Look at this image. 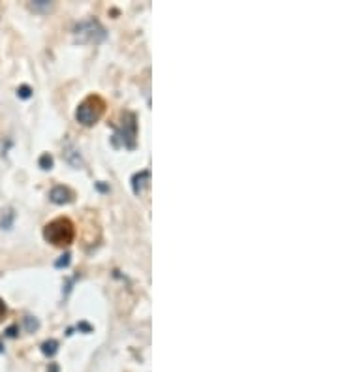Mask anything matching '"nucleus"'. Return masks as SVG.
<instances>
[{
    "mask_svg": "<svg viewBox=\"0 0 338 372\" xmlns=\"http://www.w3.org/2000/svg\"><path fill=\"white\" fill-rule=\"evenodd\" d=\"M149 179H151V173L147 171V169L134 175V179H132V188H134V194H136V196H139V194L143 192V188L147 186Z\"/></svg>",
    "mask_w": 338,
    "mask_h": 372,
    "instance_id": "423d86ee",
    "label": "nucleus"
},
{
    "mask_svg": "<svg viewBox=\"0 0 338 372\" xmlns=\"http://www.w3.org/2000/svg\"><path fill=\"white\" fill-rule=\"evenodd\" d=\"M4 314H6V305H4V301L0 299V318H4Z\"/></svg>",
    "mask_w": 338,
    "mask_h": 372,
    "instance_id": "2eb2a0df",
    "label": "nucleus"
},
{
    "mask_svg": "<svg viewBox=\"0 0 338 372\" xmlns=\"http://www.w3.org/2000/svg\"><path fill=\"white\" fill-rule=\"evenodd\" d=\"M25 325H27V329L29 331H36L38 327H40V323H38V320L36 318H25Z\"/></svg>",
    "mask_w": 338,
    "mask_h": 372,
    "instance_id": "9b49d317",
    "label": "nucleus"
},
{
    "mask_svg": "<svg viewBox=\"0 0 338 372\" xmlns=\"http://www.w3.org/2000/svg\"><path fill=\"white\" fill-rule=\"evenodd\" d=\"M51 2H45V0H40V2H34V8H49Z\"/></svg>",
    "mask_w": 338,
    "mask_h": 372,
    "instance_id": "4468645a",
    "label": "nucleus"
},
{
    "mask_svg": "<svg viewBox=\"0 0 338 372\" xmlns=\"http://www.w3.org/2000/svg\"><path fill=\"white\" fill-rule=\"evenodd\" d=\"M136 136H137V126H136V115L134 113H124L123 115V126L115 134V139L121 137L124 147H134L136 145Z\"/></svg>",
    "mask_w": 338,
    "mask_h": 372,
    "instance_id": "20e7f679",
    "label": "nucleus"
},
{
    "mask_svg": "<svg viewBox=\"0 0 338 372\" xmlns=\"http://www.w3.org/2000/svg\"><path fill=\"white\" fill-rule=\"evenodd\" d=\"M14 211H6V218L2 216V220H0V228L4 229H10L12 228V222H14Z\"/></svg>",
    "mask_w": 338,
    "mask_h": 372,
    "instance_id": "1a4fd4ad",
    "label": "nucleus"
},
{
    "mask_svg": "<svg viewBox=\"0 0 338 372\" xmlns=\"http://www.w3.org/2000/svg\"><path fill=\"white\" fill-rule=\"evenodd\" d=\"M17 94H19L21 98H25V100H27V98H30V86H27V85L21 86V88L17 90Z\"/></svg>",
    "mask_w": 338,
    "mask_h": 372,
    "instance_id": "ddd939ff",
    "label": "nucleus"
},
{
    "mask_svg": "<svg viewBox=\"0 0 338 372\" xmlns=\"http://www.w3.org/2000/svg\"><path fill=\"white\" fill-rule=\"evenodd\" d=\"M73 32H75V38H77L81 43H88V42L96 43V42H101V40L105 38V30H103V27H101L98 21H94V19L79 23Z\"/></svg>",
    "mask_w": 338,
    "mask_h": 372,
    "instance_id": "7ed1b4c3",
    "label": "nucleus"
},
{
    "mask_svg": "<svg viewBox=\"0 0 338 372\" xmlns=\"http://www.w3.org/2000/svg\"><path fill=\"white\" fill-rule=\"evenodd\" d=\"M64 158H66V162L72 164L73 167H83V160H81L79 150L75 149V147H72L70 143L64 147Z\"/></svg>",
    "mask_w": 338,
    "mask_h": 372,
    "instance_id": "0eeeda50",
    "label": "nucleus"
},
{
    "mask_svg": "<svg viewBox=\"0 0 338 372\" xmlns=\"http://www.w3.org/2000/svg\"><path fill=\"white\" fill-rule=\"evenodd\" d=\"M103 111H105V102L101 100L100 96H88L86 100H83L77 106L75 119L85 126H92L101 119Z\"/></svg>",
    "mask_w": 338,
    "mask_h": 372,
    "instance_id": "f03ea898",
    "label": "nucleus"
},
{
    "mask_svg": "<svg viewBox=\"0 0 338 372\" xmlns=\"http://www.w3.org/2000/svg\"><path fill=\"white\" fill-rule=\"evenodd\" d=\"M72 198H73V194L70 192L68 188H64V186H55V188L49 192V200L53 201V203H57V205L70 203Z\"/></svg>",
    "mask_w": 338,
    "mask_h": 372,
    "instance_id": "39448f33",
    "label": "nucleus"
},
{
    "mask_svg": "<svg viewBox=\"0 0 338 372\" xmlns=\"http://www.w3.org/2000/svg\"><path fill=\"white\" fill-rule=\"evenodd\" d=\"M43 237H45V241H49L55 246H66L73 241L75 229H73V224L68 218H57V220H53L45 226Z\"/></svg>",
    "mask_w": 338,
    "mask_h": 372,
    "instance_id": "f257e3e1",
    "label": "nucleus"
},
{
    "mask_svg": "<svg viewBox=\"0 0 338 372\" xmlns=\"http://www.w3.org/2000/svg\"><path fill=\"white\" fill-rule=\"evenodd\" d=\"M8 335H10V336H15V327H10V329H8Z\"/></svg>",
    "mask_w": 338,
    "mask_h": 372,
    "instance_id": "dca6fc26",
    "label": "nucleus"
},
{
    "mask_svg": "<svg viewBox=\"0 0 338 372\" xmlns=\"http://www.w3.org/2000/svg\"><path fill=\"white\" fill-rule=\"evenodd\" d=\"M0 351H2V344H0Z\"/></svg>",
    "mask_w": 338,
    "mask_h": 372,
    "instance_id": "f3484780",
    "label": "nucleus"
},
{
    "mask_svg": "<svg viewBox=\"0 0 338 372\" xmlns=\"http://www.w3.org/2000/svg\"><path fill=\"white\" fill-rule=\"evenodd\" d=\"M70 258H72L70 254H64V256H62V258L58 259V261H57L55 265H57V267H68V265H70Z\"/></svg>",
    "mask_w": 338,
    "mask_h": 372,
    "instance_id": "f8f14e48",
    "label": "nucleus"
},
{
    "mask_svg": "<svg viewBox=\"0 0 338 372\" xmlns=\"http://www.w3.org/2000/svg\"><path fill=\"white\" fill-rule=\"evenodd\" d=\"M40 165H42V169H51V167H53V158H51L49 154H43V156L40 158Z\"/></svg>",
    "mask_w": 338,
    "mask_h": 372,
    "instance_id": "9d476101",
    "label": "nucleus"
},
{
    "mask_svg": "<svg viewBox=\"0 0 338 372\" xmlns=\"http://www.w3.org/2000/svg\"><path fill=\"white\" fill-rule=\"evenodd\" d=\"M57 348H58L57 340H45V342L42 344V351L45 353V355H49V357L57 353Z\"/></svg>",
    "mask_w": 338,
    "mask_h": 372,
    "instance_id": "6e6552de",
    "label": "nucleus"
}]
</instances>
